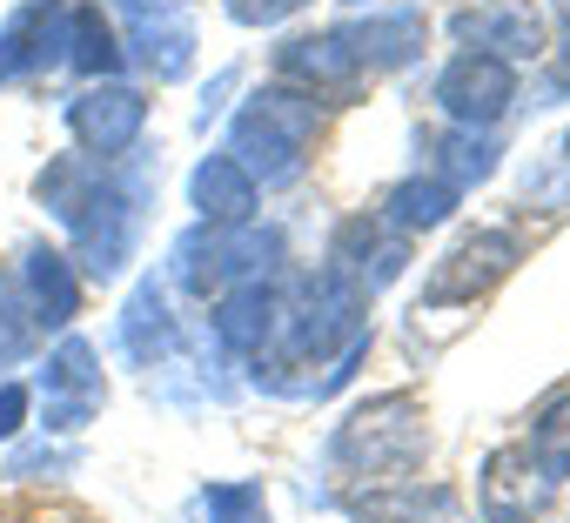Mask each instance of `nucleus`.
Masks as SVG:
<instances>
[{
  "mask_svg": "<svg viewBox=\"0 0 570 523\" xmlns=\"http://www.w3.org/2000/svg\"><path fill=\"white\" fill-rule=\"evenodd\" d=\"M316 135H323V101L303 95V88H289V81H268V88H255V95L235 108V121H228V155L248 168L255 188H282V181L303 175Z\"/></svg>",
  "mask_w": 570,
  "mask_h": 523,
  "instance_id": "nucleus-1",
  "label": "nucleus"
},
{
  "mask_svg": "<svg viewBox=\"0 0 570 523\" xmlns=\"http://www.w3.org/2000/svg\"><path fill=\"white\" fill-rule=\"evenodd\" d=\"M423 450H430L423 403L403 396V389L356 403V409L336 423V436H330L336 470H350V476H363V483H403V476L423 463Z\"/></svg>",
  "mask_w": 570,
  "mask_h": 523,
  "instance_id": "nucleus-2",
  "label": "nucleus"
},
{
  "mask_svg": "<svg viewBox=\"0 0 570 523\" xmlns=\"http://www.w3.org/2000/svg\"><path fill=\"white\" fill-rule=\"evenodd\" d=\"M363 289L343 283L336 269L309 276L296 303H282V356L289 363H323V356H350L363 343Z\"/></svg>",
  "mask_w": 570,
  "mask_h": 523,
  "instance_id": "nucleus-3",
  "label": "nucleus"
},
{
  "mask_svg": "<svg viewBox=\"0 0 570 523\" xmlns=\"http://www.w3.org/2000/svg\"><path fill=\"white\" fill-rule=\"evenodd\" d=\"M510 269H517V235L510 228H470V235H456L436 255V269L423 276V309H463V303L490 296Z\"/></svg>",
  "mask_w": 570,
  "mask_h": 523,
  "instance_id": "nucleus-4",
  "label": "nucleus"
},
{
  "mask_svg": "<svg viewBox=\"0 0 570 523\" xmlns=\"http://www.w3.org/2000/svg\"><path fill=\"white\" fill-rule=\"evenodd\" d=\"M450 34H456V48L497 55L510 68H530L550 55V14L537 0H470V8L450 14Z\"/></svg>",
  "mask_w": 570,
  "mask_h": 523,
  "instance_id": "nucleus-5",
  "label": "nucleus"
},
{
  "mask_svg": "<svg viewBox=\"0 0 570 523\" xmlns=\"http://www.w3.org/2000/svg\"><path fill=\"white\" fill-rule=\"evenodd\" d=\"M510 101H517V68L497 61V55L456 48V55L443 61V75H436V108H443L450 128H483V135H490V128L510 115Z\"/></svg>",
  "mask_w": 570,
  "mask_h": 523,
  "instance_id": "nucleus-6",
  "label": "nucleus"
},
{
  "mask_svg": "<svg viewBox=\"0 0 570 523\" xmlns=\"http://www.w3.org/2000/svg\"><path fill=\"white\" fill-rule=\"evenodd\" d=\"M141 128H148V101L128 81H88L68 101V135L88 161H121L141 141Z\"/></svg>",
  "mask_w": 570,
  "mask_h": 523,
  "instance_id": "nucleus-7",
  "label": "nucleus"
},
{
  "mask_svg": "<svg viewBox=\"0 0 570 523\" xmlns=\"http://www.w3.org/2000/svg\"><path fill=\"white\" fill-rule=\"evenodd\" d=\"M370 68H363V55L350 48V28H316V34H289L275 48V81H289V88H303V95H316V101H343V95H356V81H363Z\"/></svg>",
  "mask_w": 570,
  "mask_h": 523,
  "instance_id": "nucleus-8",
  "label": "nucleus"
},
{
  "mask_svg": "<svg viewBox=\"0 0 570 523\" xmlns=\"http://www.w3.org/2000/svg\"><path fill=\"white\" fill-rule=\"evenodd\" d=\"M550 496H557V483L543 476V463L523 443L490 450L483 470H476V510H483V523H537L550 510Z\"/></svg>",
  "mask_w": 570,
  "mask_h": 523,
  "instance_id": "nucleus-9",
  "label": "nucleus"
},
{
  "mask_svg": "<svg viewBox=\"0 0 570 523\" xmlns=\"http://www.w3.org/2000/svg\"><path fill=\"white\" fill-rule=\"evenodd\" d=\"M330 269H336L343 283H356L363 296H376V289H390V283L410 269V235L390 228L383 215H356V221H343L336 241H330Z\"/></svg>",
  "mask_w": 570,
  "mask_h": 523,
  "instance_id": "nucleus-10",
  "label": "nucleus"
},
{
  "mask_svg": "<svg viewBox=\"0 0 570 523\" xmlns=\"http://www.w3.org/2000/svg\"><path fill=\"white\" fill-rule=\"evenodd\" d=\"M121 21H128V48L141 55V68L155 81H181L195 61V28L175 0H115Z\"/></svg>",
  "mask_w": 570,
  "mask_h": 523,
  "instance_id": "nucleus-11",
  "label": "nucleus"
},
{
  "mask_svg": "<svg viewBox=\"0 0 570 523\" xmlns=\"http://www.w3.org/2000/svg\"><path fill=\"white\" fill-rule=\"evenodd\" d=\"M41 403H48V430H81L101 409V369H95V343L68 336L48 369H41Z\"/></svg>",
  "mask_w": 570,
  "mask_h": 523,
  "instance_id": "nucleus-12",
  "label": "nucleus"
},
{
  "mask_svg": "<svg viewBox=\"0 0 570 523\" xmlns=\"http://www.w3.org/2000/svg\"><path fill=\"white\" fill-rule=\"evenodd\" d=\"M14 289H21L35 329H68L81 316V276H75V262L61 248H41L35 241L21 255V269H14Z\"/></svg>",
  "mask_w": 570,
  "mask_h": 523,
  "instance_id": "nucleus-13",
  "label": "nucleus"
},
{
  "mask_svg": "<svg viewBox=\"0 0 570 523\" xmlns=\"http://www.w3.org/2000/svg\"><path fill=\"white\" fill-rule=\"evenodd\" d=\"M356 523H470L463 496L450 483H370L363 496H350Z\"/></svg>",
  "mask_w": 570,
  "mask_h": 523,
  "instance_id": "nucleus-14",
  "label": "nucleus"
},
{
  "mask_svg": "<svg viewBox=\"0 0 570 523\" xmlns=\"http://www.w3.org/2000/svg\"><path fill=\"white\" fill-rule=\"evenodd\" d=\"M255 201H262V188L248 181V168L222 148V155H208L195 175H188V208L202 215V228H248L255 221Z\"/></svg>",
  "mask_w": 570,
  "mask_h": 523,
  "instance_id": "nucleus-15",
  "label": "nucleus"
},
{
  "mask_svg": "<svg viewBox=\"0 0 570 523\" xmlns=\"http://www.w3.org/2000/svg\"><path fill=\"white\" fill-rule=\"evenodd\" d=\"M282 289H268V283H242L235 296H222L215 303V336L235 349V356H262V349H275L282 343Z\"/></svg>",
  "mask_w": 570,
  "mask_h": 523,
  "instance_id": "nucleus-16",
  "label": "nucleus"
},
{
  "mask_svg": "<svg viewBox=\"0 0 570 523\" xmlns=\"http://www.w3.org/2000/svg\"><path fill=\"white\" fill-rule=\"evenodd\" d=\"M423 34H430V21L416 8H390V14H370L363 28H350V48L363 55L370 75H396L423 55Z\"/></svg>",
  "mask_w": 570,
  "mask_h": 523,
  "instance_id": "nucleus-17",
  "label": "nucleus"
},
{
  "mask_svg": "<svg viewBox=\"0 0 570 523\" xmlns=\"http://www.w3.org/2000/svg\"><path fill=\"white\" fill-rule=\"evenodd\" d=\"M456 201H463V188H450L436 168H430V175H403V181L383 195V221L403 228V235H430V228H443V221L456 215Z\"/></svg>",
  "mask_w": 570,
  "mask_h": 523,
  "instance_id": "nucleus-18",
  "label": "nucleus"
},
{
  "mask_svg": "<svg viewBox=\"0 0 570 523\" xmlns=\"http://www.w3.org/2000/svg\"><path fill=\"white\" fill-rule=\"evenodd\" d=\"M68 61H75L88 81H115V68H121L115 28H108V14L95 8V0H75V8H68Z\"/></svg>",
  "mask_w": 570,
  "mask_h": 523,
  "instance_id": "nucleus-19",
  "label": "nucleus"
},
{
  "mask_svg": "<svg viewBox=\"0 0 570 523\" xmlns=\"http://www.w3.org/2000/svg\"><path fill=\"white\" fill-rule=\"evenodd\" d=\"M121 343H128L135 363H155V356L175 349V323H168V303H161L155 283H141V296L121 309Z\"/></svg>",
  "mask_w": 570,
  "mask_h": 523,
  "instance_id": "nucleus-20",
  "label": "nucleus"
},
{
  "mask_svg": "<svg viewBox=\"0 0 570 523\" xmlns=\"http://www.w3.org/2000/svg\"><path fill=\"white\" fill-rule=\"evenodd\" d=\"M537 463H543V476L550 483H563L570 476V389L563 396H550L543 409H537V423H530V443H523Z\"/></svg>",
  "mask_w": 570,
  "mask_h": 523,
  "instance_id": "nucleus-21",
  "label": "nucleus"
},
{
  "mask_svg": "<svg viewBox=\"0 0 570 523\" xmlns=\"http://www.w3.org/2000/svg\"><path fill=\"white\" fill-rule=\"evenodd\" d=\"M490 168H497V148H490V135H483V128H456V135L443 141L436 175H443L450 188H470V181H483Z\"/></svg>",
  "mask_w": 570,
  "mask_h": 523,
  "instance_id": "nucleus-22",
  "label": "nucleus"
},
{
  "mask_svg": "<svg viewBox=\"0 0 570 523\" xmlns=\"http://www.w3.org/2000/svg\"><path fill=\"white\" fill-rule=\"evenodd\" d=\"M28 343H35V323H28V303H21L14 276H8V283H0V363L28 356Z\"/></svg>",
  "mask_w": 570,
  "mask_h": 523,
  "instance_id": "nucleus-23",
  "label": "nucleus"
},
{
  "mask_svg": "<svg viewBox=\"0 0 570 523\" xmlns=\"http://www.w3.org/2000/svg\"><path fill=\"white\" fill-rule=\"evenodd\" d=\"M208 516L215 523H268V503L255 483H222V490H208Z\"/></svg>",
  "mask_w": 570,
  "mask_h": 523,
  "instance_id": "nucleus-24",
  "label": "nucleus"
},
{
  "mask_svg": "<svg viewBox=\"0 0 570 523\" xmlns=\"http://www.w3.org/2000/svg\"><path fill=\"white\" fill-rule=\"evenodd\" d=\"M309 8V0H228V21L235 28H282V21H296Z\"/></svg>",
  "mask_w": 570,
  "mask_h": 523,
  "instance_id": "nucleus-25",
  "label": "nucleus"
},
{
  "mask_svg": "<svg viewBox=\"0 0 570 523\" xmlns=\"http://www.w3.org/2000/svg\"><path fill=\"white\" fill-rule=\"evenodd\" d=\"M28 383H0V443L8 436H21V423H28Z\"/></svg>",
  "mask_w": 570,
  "mask_h": 523,
  "instance_id": "nucleus-26",
  "label": "nucleus"
},
{
  "mask_svg": "<svg viewBox=\"0 0 570 523\" xmlns=\"http://www.w3.org/2000/svg\"><path fill=\"white\" fill-rule=\"evenodd\" d=\"M557 21H563V68H557V88H570V0H557Z\"/></svg>",
  "mask_w": 570,
  "mask_h": 523,
  "instance_id": "nucleus-27",
  "label": "nucleus"
},
{
  "mask_svg": "<svg viewBox=\"0 0 570 523\" xmlns=\"http://www.w3.org/2000/svg\"><path fill=\"white\" fill-rule=\"evenodd\" d=\"M343 8H376V0H343Z\"/></svg>",
  "mask_w": 570,
  "mask_h": 523,
  "instance_id": "nucleus-28",
  "label": "nucleus"
},
{
  "mask_svg": "<svg viewBox=\"0 0 570 523\" xmlns=\"http://www.w3.org/2000/svg\"><path fill=\"white\" fill-rule=\"evenodd\" d=\"M563 161H570V135H563Z\"/></svg>",
  "mask_w": 570,
  "mask_h": 523,
  "instance_id": "nucleus-29",
  "label": "nucleus"
}]
</instances>
